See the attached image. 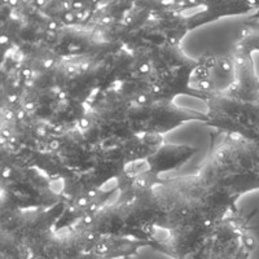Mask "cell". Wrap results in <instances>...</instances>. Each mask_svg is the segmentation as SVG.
Masks as SVG:
<instances>
[{"label":"cell","mask_w":259,"mask_h":259,"mask_svg":"<svg viewBox=\"0 0 259 259\" xmlns=\"http://www.w3.org/2000/svg\"><path fill=\"white\" fill-rule=\"evenodd\" d=\"M78 69H79V66H75V65H69V66H68V73L69 74H73V73H75V71H77Z\"/></svg>","instance_id":"d6986e66"},{"label":"cell","mask_w":259,"mask_h":259,"mask_svg":"<svg viewBox=\"0 0 259 259\" xmlns=\"http://www.w3.org/2000/svg\"><path fill=\"white\" fill-rule=\"evenodd\" d=\"M95 209H96V205H92V206H91V211H94Z\"/></svg>","instance_id":"f6af8a7d"},{"label":"cell","mask_w":259,"mask_h":259,"mask_svg":"<svg viewBox=\"0 0 259 259\" xmlns=\"http://www.w3.org/2000/svg\"><path fill=\"white\" fill-rule=\"evenodd\" d=\"M110 22H112V17H110V16H105V17L101 20V24H104V25H108V24H110Z\"/></svg>","instance_id":"cb8c5ba5"},{"label":"cell","mask_w":259,"mask_h":259,"mask_svg":"<svg viewBox=\"0 0 259 259\" xmlns=\"http://www.w3.org/2000/svg\"><path fill=\"white\" fill-rule=\"evenodd\" d=\"M8 41V38L7 36H2V43H7Z\"/></svg>","instance_id":"7bdbcfd3"},{"label":"cell","mask_w":259,"mask_h":259,"mask_svg":"<svg viewBox=\"0 0 259 259\" xmlns=\"http://www.w3.org/2000/svg\"><path fill=\"white\" fill-rule=\"evenodd\" d=\"M87 240H89V241H92V240H95V233H89V235H87Z\"/></svg>","instance_id":"d590c367"},{"label":"cell","mask_w":259,"mask_h":259,"mask_svg":"<svg viewBox=\"0 0 259 259\" xmlns=\"http://www.w3.org/2000/svg\"><path fill=\"white\" fill-rule=\"evenodd\" d=\"M84 6H83L82 2H74L73 3V9L75 12H79V11H83Z\"/></svg>","instance_id":"9c48e42d"},{"label":"cell","mask_w":259,"mask_h":259,"mask_svg":"<svg viewBox=\"0 0 259 259\" xmlns=\"http://www.w3.org/2000/svg\"><path fill=\"white\" fill-rule=\"evenodd\" d=\"M16 118L17 119H24L25 118V109H20L17 113H16Z\"/></svg>","instance_id":"44dd1931"},{"label":"cell","mask_w":259,"mask_h":259,"mask_svg":"<svg viewBox=\"0 0 259 259\" xmlns=\"http://www.w3.org/2000/svg\"><path fill=\"white\" fill-rule=\"evenodd\" d=\"M57 22H55V21H51L50 24H48V30L50 31H55V30H57Z\"/></svg>","instance_id":"e0dca14e"},{"label":"cell","mask_w":259,"mask_h":259,"mask_svg":"<svg viewBox=\"0 0 259 259\" xmlns=\"http://www.w3.org/2000/svg\"><path fill=\"white\" fill-rule=\"evenodd\" d=\"M152 91H153L154 94H158V92H161V89H159L158 85H153V87H152Z\"/></svg>","instance_id":"d6a6232c"},{"label":"cell","mask_w":259,"mask_h":259,"mask_svg":"<svg viewBox=\"0 0 259 259\" xmlns=\"http://www.w3.org/2000/svg\"><path fill=\"white\" fill-rule=\"evenodd\" d=\"M242 244H244V246L246 247L247 250L250 251V253L255 250L256 246H258V241H256L255 237L251 235H246V233L242 236Z\"/></svg>","instance_id":"6da1fadb"},{"label":"cell","mask_w":259,"mask_h":259,"mask_svg":"<svg viewBox=\"0 0 259 259\" xmlns=\"http://www.w3.org/2000/svg\"><path fill=\"white\" fill-rule=\"evenodd\" d=\"M4 118H6L7 121H12V119H15L16 118V114L12 112V110H6V113H4Z\"/></svg>","instance_id":"8fae6325"},{"label":"cell","mask_w":259,"mask_h":259,"mask_svg":"<svg viewBox=\"0 0 259 259\" xmlns=\"http://www.w3.org/2000/svg\"><path fill=\"white\" fill-rule=\"evenodd\" d=\"M18 100V96L17 95H9L8 96V101L9 103H16Z\"/></svg>","instance_id":"d4e9b609"},{"label":"cell","mask_w":259,"mask_h":259,"mask_svg":"<svg viewBox=\"0 0 259 259\" xmlns=\"http://www.w3.org/2000/svg\"><path fill=\"white\" fill-rule=\"evenodd\" d=\"M95 196H96V191H95V189H91V191L89 192V198L95 197Z\"/></svg>","instance_id":"836d02e7"},{"label":"cell","mask_w":259,"mask_h":259,"mask_svg":"<svg viewBox=\"0 0 259 259\" xmlns=\"http://www.w3.org/2000/svg\"><path fill=\"white\" fill-rule=\"evenodd\" d=\"M2 175H3V178H6V179H8L11 175H12V168L11 167H4L3 168V172H2Z\"/></svg>","instance_id":"5bb4252c"},{"label":"cell","mask_w":259,"mask_h":259,"mask_svg":"<svg viewBox=\"0 0 259 259\" xmlns=\"http://www.w3.org/2000/svg\"><path fill=\"white\" fill-rule=\"evenodd\" d=\"M64 18L65 21H68V22H74V21L77 20V17H75V12H71V11H68V12L65 13Z\"/></svg>","instance_id":"277c9868"},{"label":"cell","mask_w":259,"mask_h":259,"mask_svg":"<svg viewBox=\"0 0 259 259\" xmlns=\"http://www.w3.org/2000/svg\"><path fill=\"white\" fill-rule=\"evenodd\" d=\"M60 91H61V90H60V87H53L52 89V92H55V94H59Z\"/></svg>","instance_id":"74e56055"},{"label":"cell","mask_w":259,"mask_h":259,"mask_svg":"<svg viewBox=\"0 0 259 259\" xmlns=\"http://www.w3.org/2000/svg\"><path fill=\"white\" fill-rule=\"evenodd\" d=\"M35 108V104L34 103H26L25 104V110H32Z\"/></svg>","instance_id":"484cf974"},{"label":"cell","mask_w":259,"mask_h":259,"mask_svg":"<svg viewBox=\"0 0 259 259\" xmlns=\"http://www.w3.org/2000/svg\"><path fill=\"white\" fill-rule=\"evenodd\" d=\"M131 22H133V18L128 17V16L126 17V21H123V24H131Z\"/></svg>","instance_id":"8d00e7d4"},{"label":"cell","mask_w":259,"mask_h":259,"mask_svg":"<svg viewBox=\"0 0 259 259\" xmlns=\"http://www.w3.org/2000/svg\"><path fill=\"white\" fill-rule=\"evenodd\" d=\"M2 136H4L6 139H9L11 138V133H9L8 130H3V131H2Z\"/></svg>","instance_id":"f1b7e54d"},{"label":"cell","mask_w":259,"mask_h":259,"mask_svg":"<svg viewBox=\"0 0 259 259\" xmlns=\"http://www.w3.org/2000/svg\"><path fill=\"white\" fill-rule=\"evenodd\" d=\"M215 156H217V158H218L219 161H223V159L226 158V156H227V152H226V150H218Z\"/></svg>","instance_id":"9a60e30c"},{"label":"cell","mask_w":259,"mask_h":259,"mask_svg":"<svg viewBox=\"0 0 259 259\" xmlns=\"http://www.w3.org/2000/svg\"><path fill=\"white\" fill-rule=\"evenodd\" d=\"M22 77L25 78V79H31V75H32V70L30 68H24L22 69Z\"/></svg>","instance_id":"5b68a950"},{"label":"cell","mask_w":259,"mask_h":259,"mask_svg":"<svg viewBox=\"0 0 259 259\" xmlns=\"http://www.w3.org/2000/svg\"><path fill=\"white\" fill-rule=\"evenodd\" d=\"M138 184L140 187H147V180H145V179H139Z\"/></svg>","instance_id":"4dcf8cb0"},{"label":"cell","mask_w":259,"mask_h":259,"mask_svg":"<svg viewBox=\"0 0 259 259\" xmlns=\"http://www.w3.org/2000/svg\"><path fill=\"white\" fill-rule=\"evenodd\" d=\"M62 128H64V127H62L61 124H59V126L55 127V133H62Z\"/></svg>","instance_id":"e575fe53"},{"label":"cell","mask_w":259,"mask_h":259,"mask_svg":"<svg viewBox=\"0 0 259 259\" xmlns=\"http://www.w3.org/2000/svg\"><path fill=\"white\" fill-rule=\"evenodd\" d=\"M83 12H84V20H85V18L90 16V11H83Z\"/></svg>","instance_id":"ee69618b"},{"label":"cell","mask_w":259,"mask_h":259,"mask_svg":"<svg viewBox=\"0 0 259 259\" xmlns=\"http://www.w3.org/2000/svg\"><path fill=\"white\" fill-rule=\"evenodd\" d=\"M89 197H80V198H78V201H77V205L79 207H84V206H87V205H89Z\"/></svg>","instance_id":"8992f818"},{"label":"cell","mask_w":259,"mask_h":259,"mask_svg":"<svg viewBox=\"0 0 259 259\" xmlns=\"http://www.w3.org/2000/svg\"><path fill=\"white\" fill-rule=\"evenodd\" d=\"M149 70H150L149 64H142V65H140V66H139V71H140V73H142V74L149 73Z\"/></svg>","instance_id":"ba28073f"},{"label":"cell","mask_w":259,"mask_h":259,"mask_svg":"<svg viewBox=\"0 0 259 259\" xmlns=\"http://www.w3.org/2000/svg\"><path fill=\"white\" fill-rule=\"evenodd\" d=\"M136 100H138L139 104H142V105H143V104L148 103V97H147V95H139Z\"/></svg>","instance_id":"2e32d148"},{"label":"cell","mask_w":259,"mask_h":259,"mask_svg":"<svg viewBox=\"0 0 259 259\" xmlns=\"http://www.w3.org/2000/svg\"><path fill=\"white\" fill-rule=\"evenodd\" d=\"M188 209H187V207H183V209H180V215H182V217H187V215H188Z\"/></svg>","instance_id":"f546056e"},{"label":"cell","mask_w":259,"mask_h":259,"mask_svg":"<svg viewBox=\"0 0 259 259\" xmlns=\"http://www.w3.org/2000/svg\"><path fill=\"white\" fill-rule=\"evenodd\" d=\"M230 138L232 139V140H236V142H240V140H242V135L240 133H231Z\"/></svg>","instance_id":"4fadbf2b"},{"label":"cell","mask_w":259,"mask_h":259,"mask_svg":"<svg viewBox=\"0 0 259 259\" xmlns=\"http://www.w3.org/2000/svg\"><path fill=\"white\" fill-rule=\"evenodd\" d=\"M177 41H178V39L175 38V36H171V38H168V45L174 46V45H177Z\"/></svg>","instance_id":"83f0119b"},{"label":"cell","mask_w":259,"mask_h":259,"mask_svg":"<svg viewBox=\"0 0 259 259\" xmlns=\"http://www.w3.org/2000/svg\"><path fill=\"white\" fill-rule=\"evenodd\" d=\"M210 224H211V222H210V221H205V222H203V226H205V227H209Z\"/></svg>","instance_id":"b9f144b4"},{"label":"cell","mask_w":259,"mask_h":259,"mask_svg":"<svg viewBox=\"0 0 259 259\" xmlns=\"http://www.w3.org/2000/svg\"><path fill=\"white\" fill-rule=\"evenodd\" d=\"M221 68L224 73H230L232 70V62L228 59H222L221 60Z\"/></svg>","instance_id":"7a4b0ae2"},{"label":"cell","mask_w":259,"mask_h":259,"mask_svg":"<svg viewBox=\"0 0 259 259\" xmlns=\"http://www.w3.org/2000/svg\"><path fill=\"white\" fill-rule=\"evenodd\" d=\"M144 232L145 233H150V232H152V226H150V224H147V226L144 227Z\"/></svg>","instance_id":"1f68e13d"},{"label":"cell","mask_w":259,"mask_h":259,"mask_svg":"<svg viewBox=\"0 0 259 259\" xmlns=\"http://www.w3.org/2000/svg\"><path fill=\"white\" fill-rule=\"evenodd\" d=\"M48 147H50V150H57L60 148V142L59 140H51Z\"/></svg>","instance_id":"30bf717a"},{"label":"cell","mask_w":259,"mask_h":259,"mask_svg":"<svg viewBox=\"0 0 259 259\" xmlns=\"http://www.w3.org/2000/svg\"><path fill=\"white\" fill-rule=\"evenodd\" d=\"M7 140H8V139H6V138H4V136H2V139H0V143H2V144H4V143H6Z\"/></svg>","instance_id":"60d3db41"},{"label":"cell","mask_w":259,"mask_h":259,"mask_svg":"<svg viewBox=\"0 0 259 259\" xmlns=\"http://www.w3.org/2000/svg\"><path fill=\"white\" fill-rule=\"evenodd\" d=\"M8 140H9V142H11V143H12V144H16V138H12V136H11V138H9Z\"/></svg>","instance_id":"ab89813d"},{"label":"cell","mask_w":259,"mask_h":259,"mask_svg":"<svg viewBox=\"0 0 259 259\" xmlns=\"http://www.w3.org/2000/svg\"><path fill=\"white\" fill-rule=\"evenodd\" d=\"M92 221H94V218H92V215H91V214L84 215V218H83V223H85V224L92 223Z\"/></svg>","instance_id":"ac0fdd59"},{"label":"cell","mask_w":259,"mask_h":259,"mask_svg":"<svg viewBox=\"0 0 259 259\" xmlns=\"http://www.w3.org/2000/svg\"><path fill=\"white\" fill-rule=\"evenodd\" d=\"M36 135H38V136H46V135H47V131H46L45 128L39 127V128H36Z\"/></svg>","instance_id":"7402d4cb"},{"label":"cell","mask_w":259,"mask_h":259,"mask_svg":"<svg viewBox=\"0 0 259 259\" xmlns=\"http://www.w3.org/2000/svg\"><path fill=\"white\" fill-rule=\"evenodd\" d=\"M90 126V121L87 119V118H80L79 119V127L82 130H85V128H89Z\"/></svg>","instance_id":"52a82bcc"},{"label":"cell","mask_w":259,"mask_h":259,"mask_svg":"<svg viewBox=\"0 0 259 259\" xmlns=\"http://www.w3.org/2000/svg\"><path fill=\"white\" fill-rule=\"evenodd\" d=\"M53 64H55V61H53L52 59H48V60H46L45 64H43V65H45V68H51Z\"/></svg>","instance_id":"4316f807"},{"label":"cell","mask_w":259,"mask_h":259,"mask_svg":"<svg viewBox=\"0 0 259 259\" xmlns=\"http://www.w3.org/2000/svg\"><path fill=\"white\" fill-rule=\"evenodd\" d=\"M197 87L200 90H203V91H209V90H211L212 84H211V82H210V80L201 79V80H198Z\"/></svg>","instance_id":"3957f363"},{"label":"cell","mask_w":259,"mask_h":259,"mask_svg":"<svg viewBox=\"0 0 259 259\" xmlns=\"http://www.w3.org/2000/svg\"><path fill=\"white\" fill-rule=\"evenodd\" d=\"M69 50H70V51H77V50H79V47H77V46H70V47H69Z\"/></svg>","instance_id":"f35d334b"},{"label":"cell","mask_w":259,"mask_h":259,"mask_svg":"<svg viewBox=\"0 0 259 259\" xmlns=\"http://www.w3.org/2000/svg\"><path fill=\"white\" fill-rule=\"evenodd\" d=\"M75 17L79 21H84V12L83 11H79V12H75Z\"/></svg>","instance_id":"603a6c76"},{"label":"cell","mask_w":259,"mask_h":259,"mask_svg":"<svg viewBox=\"0 0 259 259\" xmlns=\"http://www.w3.org/2000/svg\"><path fill=\"white\" fill-rule=\"evenodd\" d=\"M79 69L82 71H89V69H90V64L89 62H82V64L79 65Z\"/></svg>","instance_id":"ffe728a7"},{"label":"cell","mask_w":259,"mask_h":259,"mask_svg":"<svg viewBox=\"0 0 259 259\" xmlns=\"http://www.w3.org/2000/svg\"><path fill=\"white\" fill-rule=\"evenodd\" d=\"M215 64H217V61H215V57H207V59L205 60V65H206V68H211V66H214Z\"/></svg>","instance_id":"7c38bea8"}]
</instances>
